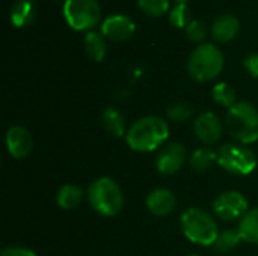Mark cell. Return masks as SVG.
Masks as SVG:
<instances>
[{
    "label": "cell",
    "instance_id": "obj_1",
    "mask_svg": "<svg viewBox=\"0 0 258 256\" xmlns=\"http://www.w3.org/2000/svg\"><path fill=\"white\" fill-rule=\"evenodd\" d=\"M169 133L171 128L165 118L148 115L139 118L128 127L125 142L135 152H154L168 143Z\"/></svg>",
    "mask_w": 258,
    "mask_h": 256
},
{
    "label": "cell",
    "instance_id": "obj_2",
    "mask_svg": "<svg viewBox=\"0 0 258 256\" xmlns=\"http://www.w3.org/2000/svg\"><path fill=\"white\" fill-rule=\"evenodd\" d=\"M180 225L183 235L190 243L203 247H213L221 234L216 219L198 207L184 210L180 217Z\"/></svg>",
    "mask_w": 258,
    "mask_h": 256
},
{
    "label": "cell",
    "instance_id": "obj_3",
    "mask_svg": "<svg viewBox=\"0 0 258 256\" xmlns=\"http://www.w3.org/2000/svg\"><path fill=\"white\" fill-rule=\"evenodd\" d=\"M89 207L103 217H115L124 208V193L110 177H101L91 183L86 192Z\"/></svg>",
    "mask_w": 258,
    "mask_h": 256
},
{
    "label": "cell",
    "instance_id": "obj_4",
    "mask_svg": "<svg viewBox=\"0 0 258 256\" xmlns=\"http://www.w3.org/2000/svg\"><path fill=\"white\" fill-rule=\"evenodd\" d=\"M225 130L236 143L252 145L258 142V109L249 101H237L228 109Z\"/></svg>",
    "mask_w": 258,
    "mask_h": 256
},
{
    "label": "cell",
    "instance_id": "obj_5",
    "mask_svg": "<svg viewBox=\"0 0 258 256\" xmlns=\"http://www.w3.org/2000/svg\"><path fill=\"white\" fill-rule=\"evenodd\" d=\"M225 59L222 51L215 44H200L190 54L187 60V72L189 75L200 81H212L215 80L224 69Z\"/></svg>",
    "mask_w": 258,
    "mask_h": 256
},
{
    "label": "cell",
    "instance_id": "obj_6",
    "mask_svg": "<svg viewBox=\"0 0 258 256\" xmlns=\"http://www.w3.org/2000/svg\"><path fill=\"white\" fill-rule=\"evenodd\" d=\"M255 152L242 143H225L218 149V166L237 177H248L257 169Z\"/></svg>",
    "mask_w": 258,
    "mask_h": 256
},
{
    "label": "cell",
    "instance_id": "obj_7",
    "mask_svg": "<svg viewBox=\"0 0 258 256\" xmlns=\"http://www.w3.org/2000/svg\"><path fill=\"white\" fill-rule=\"evenodd\" d=\"M63 17L70 27L79 32H91L101 20L98 0H65Z\"/></svg>",
    "mask_w": 258,
    "mask_h": 256
},
{
    "label": "cell",
    "instance_id": "obj_8",
    "mask_svg": "<svg viewBox=\"0 0 258 256\" xmlns=\"http://www.w3.org/2000/svg\"><path fill=\"white\" fill-rule=\"evenodd\" d=\"M216 217L225 222L240 220L249 211V202L243 193L237 190H227L216 196L212 204Z\"/></svg>",
    "mask_w": 258,
    "mask_h": 256
},
{
    "label": "cell",
    "instance_id": "obj_9",
    "mask_svg": "<svg viewBox=\"0 0 258 256\" xmlns=\"http://www.w3.org/2000/svg\"><path fill=\"white\" fill-rule=\"evenodd\" d=\"M225 130V122L215 112H203L194 119V133L204 146L216 145Z\"/></svg>",
    "mask_w": 258,
    "mask_h": 256
},
{
    "label": "cell",
    "instance_id": "obj_10",
    "mask_svg": "<svg viewBox=\"0 0 258 256\" xmlns=\"http://www.w3.org/2000/svg\"><path fill=\"white\" fill-rule=\"evenodd\" d=\"M187 160V152L183 143L168 142L157 152L156 167L162 175H175Z\"/></svg>",
    "mask_w": 258,
    "mask_h": 256
},
{
    "label": "cell",
    "instance_id": "obj_11",
    "mask_svg": "<svg viewBox=\"0 0 258 256\" xmlns=\"http://www.w3.org/2000/svg\"><path fill=\"white\" fill-rule=\"evenodd\" d=\"M5 143L8 154L15 160H21L32 152L33 136L23 125H11L5 134Z\"/></svg>",
    "mask_w": 258,
    "mask_h": 256
},
{
    "label": "cell",
    "instance_id": "obj_12",
    "mask_svg": "<svg viewBox=\"0 0 258 256\" xmlns=\"http://www.w3.org/2000/svg\"><path fill=\"white\" fill-rule=\"evenodd\" d=\"M135 30H136V24L128 15H124V14L110 15L101 24L103 36L116 42L127 41L128 38L133 36Z\"/></svg>",
    "mask_w": 258,
    "mask_h": 256
},
{
    "label": "cell",
    "instance_id": "obj_13",
    "mask_svg": "<svg viewBox=\"0 0 258 256\" xmlns=\"http://www.w3.org/2000/svg\"><path fill=\"white\" fill-rule=\"evenodd\" d=\"M147 210L156 217H166L177 208V198L172 190L165 187H157L147 195L145 199Z\"/></svg>",
    "mask_w": 258,
    "mask_h": 256
},
{
    "label": "cell",
    "instance_id": "obj_14",
    "mask_svg": "<svg viewBox=\"0 0 258 256\" xmlns=\"http://www.w3.org/2000/svg\"><path fill=\"white\" fill-rule=\"evenodd\" d=\"M239 32H240V21L233 14L219 15L212 26V35L218 42H230L239 35Z\"/></svg>",
    "mask_w": 258,
    "mask_h": 256
},
{
    "label": "cell",
    "instance_id": "obj_15",
    "mask_svg": "<svg viewBox=\"0 0 258 256\" xmlns=\"http://www.w3.org/2000/svg\"><path fill=\"white\" fill-rule=\"evenodd\" d=\"M85 199V192L76 184H63L56 193V204L60 210H76Z\"/></svg>",
    "mask_w": 258,
    "mask_h": 256
},
{
    "label": "cell",
    "instance_id": "obj_16",
    "mask_svg": "<svg viewBox=\"0 0 258 256\" xmlns=\"http://www.w3.org/2000/svg\"><path fill=\"white\" fill-rule=\"evenodd\" d=\"M101 124L104 130L112 134L113 137H125L127 134V127H125V118L124 115L115 109V107H106L101 113Z\"/></svg>",
    "mask_w": 258,
    "mask_h": 256
},
{
    "label": "cell",
    "instance_id": "obj_17",
    "mask_svg": "<svg viewBox=\"0 0 258 256\" xmlns=\"http://www.w3.org/2000/svg\"><path fill=\"white\" fill-rule=\"evenodd\" d=\"M189 164L197 174L209 172L215 164H218V151L212 146L197 148L189 157Z\"/></svg>",
    "mask_w": 258,
    "mask_h": 256
},
{
    "label": "cell",
    "instance_id": "obj_18",
    "mask_svg": "<svg viewBox=\"0 0 258 256\" xmlns=\"http://www.w3.org/2000/svg\"><path fill=\"white\" fill-rule=\"evenodd\" d=\"M237 231L242 241L258 244V207L249 208V211L239 220Z\"/></svg>",
    "mask_w": 258,
    "mask_h": 256
},
{
    "label": "cell",
    "instance_id": "obj_19",
    "mask_svg": "<svg viewBox=\"0 0 258 256\" xmlns=\"http://www.w3.org/2000/svg\"><path fill=\"white\" fill-rule=\"evenodd\" d=\"M36 8L30 0H17L11 9V23L15 27H26L33 23Z\"/></svg>",
    "mask_w": 258,
    "mask_h": 256
},
{
    "label": "cell",
    "instance_id": "obj_20",
    "mask_svg": "<svg viewBox=\"0 0 258 256\" xmlns=\"http://www.w3.org/2000/svg\"><path fill=\"white\" fill-rule=\"evenodd\" d=\"M83 44H85V51L89 59H92L94 62L104 60L106 53H107V44H106L103 33H97L94 30L88 32L85 35Z\"/></svg>",
    "mask_w": 258,
    "mask_h": 256
},
{
    "label": "cell",
    "instance_id": "obj_21",
    "mask_svg": "<svg viewBox=\"0 0 258 256\" xmlns=\"http://www.w3.org/2000/svg\"><path fill=\"white\" fill-rule=\"evenodd\" d=\"M212 98L213 101L221 106V107H227L231 109L236 103H237V94L236 89L227 83V81H219L213 86L212 89Z\"/></svg>",
    "mask_w": 258,
    "mask_h": 256
},
{
    "label": "cell",
    "instance_id": "obj_22",
    "mask_svg": "<svg viewBox=\"0 0 258 256\" xmlns=\"http://www.w3.org/2000/svg\"><path fill=\"white\" fill-rule=\"evenodd\" d=\"M240 243H242V238H240L237 229H224V231H221L216 243L213 244V249L219 253H230Z\"/></svg>",
    "mask_w": 258,
    "mask_h": 256
},
{
    "label": "cell",
    "instance_id": "obj_23",
    "mask_svg": "<svg viewBox=\"0 0 258 256\" xmlns=\"http://www.w3.org/2000/svg\"><path fill=\"white\" fill-rule=\"evenodd\" d=\"M195 110L187 103H174L166 109V116L174 122H186L194 116Z\"/></svg>",
    "mask_w": 258,
    "mask_h": 256
},
{
    "label": "cell",
    "instance_id": "obj_24",
    "mask_svg": "<svg viewBox=\"0 0 258 256\" xmlns=\"http://www.w3.org/2000/svg\"><path fill=\"white\" fill-rule=\"evenodd\" d=\"M190 11H189V6L186 3H178L177 6H174L171 11H169V23L177 27V29H181V27H187V24L190 23Z\"/></svg>",
    "mask_w": 258,
    "mask_h": 256
},
{
    "label": "cell",
    "instance_id": "obj_25",
    "mask_svg": "<svg viewBox=\"0 0 258 256\" xmlns=\"http://www.w3.org/2000/svg\"><path fill=\"white\" fill-rule=\"evenodd\" d=\"M138 6L150 17H162L169 11V0H138Z\"/></svg>",
    "mask_w": 258,
    "mask_h": 256
},
{
    "label": "cell",
    "instance_id": "obj_26",
    "mask_svg": "<svg viewBox=\"0 0 258 256\" xmlns=\"http://www.w3.org/2000/svg\"><path fill=\"white\" fill-rule=\"evenodd\" d=\"M186 36L192 41V42H198V44H204V39L207 36V27L201 20H192L187 27H186Z\"/></svg>",
    "mask_w": 258,
    "mask_h": 256
},
{
    "label": "cell",
    "instance_id": "obj_27",
    "mask_svg": "<svg viewBox=\"0 0 258 256\" xmlns=\"http://www.w3.org/2000/svg\"><path fill=\"white\" fill-rule=\"evenodd\" d=\"M0 256H38L35 250L29 249V247H24V246H8L5 247Z\"/></svg>",
    "mask_w": 258,
    "mask_h": 256
},
{
    "label": "cell",
    "instance_id": "obj_28",
    "mask_svg": "<svg viewBox=\"0 0 258 256\" xmlns=\"http://www.w3.org/2000/svg\"><path fill=\"white\" fill-rule=\"evenodd\" d=\"M243 65L246 68V71L254 77L258 78V53H251L245 57Z\"/></svg>",
    "mask_w": 258,
    "mask_h": 256
},
{
    "label": "cell",
    "instance_id": "obj_29",
    "mask_svg": "<svg viewBox=\"0 0 258 256\" xmlns=\"http://www.w3.org/2000/svg\"><path fill=\"white\" fill-rule=\"evenodd\" d=\"M177 2H178V3H187L189 0H177Z\"/></svg>",
    "mask_w": 258,
    "mask_h": 256
},
{
    "label": "cell",
    "instance_id": "obj_30",
    "mask_svg": "<svg viewBox=\"0 0 258 256\" xmlns=\"http://www.w3.org/2000/svg\"><path fill=\"white\" fill-rule=\"evenodd\" d=\"M187 256H200V255H187Z\"/></svg>",
    "mask_w": 258,
    "mask_h": 256
}]
</instances>
